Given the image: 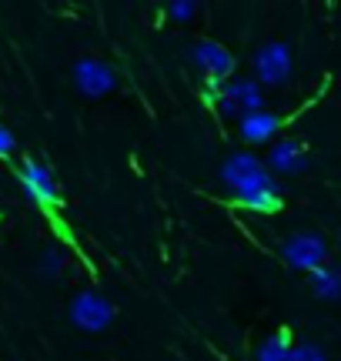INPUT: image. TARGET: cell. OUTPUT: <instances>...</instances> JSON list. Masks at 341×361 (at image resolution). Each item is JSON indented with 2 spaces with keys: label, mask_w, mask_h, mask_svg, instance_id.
I'll use <instances>...</instances> for the list:
<instances>
[{
  "label": "cell",
  "mask_w": 341,
  "mask_h": 361,
  "mask_svg": "<svg viewBox=\"0 0 341 361\" xmlns=\"http://www.w3.org/2000/svg\"><path fill=\"white\" fill-rule=\"evenodd\" d=\"M291 345H294V335L285 331V328H278V331H271V335L261 341V348H258L254 361H288Z\"/></svg>",
  "instance_id": "obj_12"
},
{
  "label": "cell",
  "mask_w": 341,
  "mask_h": 361,
  "mask_svg": "<svg viewBox=\"0 0 341 361\" xmlns=\"http://www.w3.org/2000/svg\"><path fill=\"white\" fill-rule=\"evenodd\" d=\"M204 104L214 107L224 121H241L264 111V87L254 78H231L224 84L204 87Z\"/></svg>",
  "instance_id": "obj_2"
},
{
  "label": "cell",
  "mask_w": 341,
  "mask_h": 361,
  "mask_svg": "<svg viewBox=\"0 0 341 361\" xmlns=\"http://www.w3.org/2000/svg\"><path fill=\"white\" fill-rule=\"evenodd\" d=\"M308 288H311V295L318 301H338L341 298V271L325 264V268H318L308 274Z\"/></svg>",
  "instance_id": "obj_11"
},
{
  "label": "cell",
  "mask_w": 341,
  "mask_h": 361,
  "mask_svg": "<svg viewBox=\"0 0 341 361\" xmlns=\"http://www.w3.org/2000/svg\"><path fill=\"white\" fill-rule=\"evenodd\" d=\"M61 271H64V255H61L57 247L44 251V258H40V274H44V278H57Z\"/></svg>",
  "instance_id": "obj_14"
},
{
  "label": "cell",
  "mask_w": 341,
  "mask_h": 361,
  "mask_svg": "<svg viewBox=\"0 0 341 361\" xmlns=\"http://www.w3.org/2000/svg\"><path fill=\"white\" fill-rule=\"evenodd\" d=\"M74 84L87 97H104L118 87V74H114V67L97 61V57H80L74 64Z\"/></svg>",
  "instance_id": "obj_8"
},
{
  "label": "cell",
  "mask_w": 341,
  "mask_h": 361,
  "mask_svg": "<svg viewBox=\"0 0 341 361\" xmlns=\"http://www.w3.org/2000/svg\"><path fill=\"white\" fill-rule=\"evenodd\" d=\"M268 168L271 174H285V178H294V174H302L308 168V147H304L298 137H281V141L271 147V154H268Z\"/></svg>",
  "instance_id": "obj_10"
},
{
  "label": "cell",
  "mask_w": 341,
  "mask_h": 361,
  "mask_svg": "<svg viewBox=\"0 0 341 361\" xmlns=\"http://www.w3.org/2000/svg\"><path fill=\"white\" fill-rule=\"evenodd\" d=\"M13 154V134L7 128H0V157H11Z\"/></svg>",
  "instance_id": "obj_16"
},
{
  "label": "cell",
  "mask_w": 341,
  "mask_h": 361,
  "mask_svg": "<svg viewBox=\"0 0 341 361\" xmlns=\"http://www.w3.org/2000/svg\"><path fill=\"white\" fill-rule=\"evenodd\" d=\"M288 361H328V355L315 341H294L288 351Z\"/></svg>",
  "instance_id": "obj_13"
},
{
  "label": "cell",
  "mask_w": 341,
  "mask_h": 361,
  "mask_svg": "<svg viewBox=\"0 0 341 361\" xmlns=\"http://www.w3.org/2000/svg\"><path fill=\"white\" fill-rule=\"evenodd\" d=\"M291 71H294V61H291L288 44L268 40V44H261V47L254 51V80H258L261 87L285 84V80L291 78Z\"/></svg>",
  "instance_id": "obj_5"
},
{
  "label": "cell",
  "mask_w": 341,
  "mask_h": 361,
  "mask_svg": "<svg viewBox=\"0 0 341 361\" xmlns=\"http://www.w3.org/2000/svg\"><path fill=\"white\" fill-rule=\"evenodd\" d=\"M281 258L294 271L311 274V271L328 264V245H325V238L318 231H294V234H288V241L281 245Z\"/></svg>",
  "instance_id": "obj_3"
},
{
  "label": "cell",
  "mask_w": 341,
  "mask_h": 361,
  "mask_svg": "<svg viewBox=\"0 0 341 361\" xmlns=\"http://www.w3.org/2000/svg\"><path fill=\"white\" fill-rule=\"evenodd\" d=\"M70 322L78 324L80 331H91V335L104 331L114 322V305L104 295H97V291H80L70 301Z\"/></svg>",
  "instance_id": "obj_7"
},
{
  "label": "cell",
  "mask_w": 341,
  "mask_h": 361,
  "mask_svg": "<svg viewBox=\"0 0 341 361\" xmlns=\"http://www.w3.org/2000/svg\"><path fill=\"white\" fill-rule=\"evenodd\" d=\"M224 191L235 204L248 207V211H258V214H278L285 207V191L278 178L271 174V168L264 164L261 157H254L251 151H237V154L224 157L221 171Z\"/></svg>",
  "instance_id": "obj_1"
},
{
  "label": "cell",
  "mask_w": 341,
  "mask_h": 361,
  "mask_svg": "<svg viewBox=\"0 0 341 361\" xmlns=\"http://www.w3.org/2000/svg\"><path fill=\"white\" fill-rule=\"evenodd\" d=\"M17 180H20L24 194L37 207H47V211H51V207L61 204V191H57V180H54V174H51L47 164H40V161H34V157H27L24 164H20V171H17Z\"/></svg>",
  "instance_id": "obj_6"
},
{
  "label": "cell",
  "mask_w": 341,
  "mask_h": 361,
  "mask_svg": "<svg viewBox=\"0 0 341 361\" xmlns=\"http://www.w3.org/2000/svg\"><path fill=\"white\" fill-rule=\"evenodd\" d=\"M288 114H271V111H258V114H248L237 121V134L244 144H268L275 141L281 130L288 128Z\"/></svg>",
  "instance_id": "obj_9"
},
{
  "label": "cell",
  "mask_w": 341,
  "mask_h": 361,
  "mask_svg": "<svg viewBox=\"0 0 341 361\" xmlns=\"http://www.w3.org/2000/svg\"><path fill=\"white\" fill-rule=\"evenodd\" d=\"M164 13H168L174 24H184V20H191L197 13V4H191V0H174V4L164 7Z\"/></svg>",
  "instance_id": "obj_15"
},
{
  "label": "cell",
  "mask_w": 341,
  "mask_h": 361,
  "mask_svg": "<svg viewBox=\"0 0 341 361\" xmlns=\"http://www.w3.org/2000/svg\"><path fill=\"white\" fill-rule=\"evenodd\" d=\"M191 64L201 71V78L208 80V87L224 84L235 78V54L218 40H197L191 47Z\"/></svg>",
  "instance_id": "obj_4"
}]
</instances>
